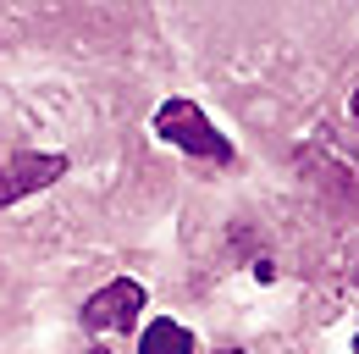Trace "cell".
<instances>
[{
    "mask_svg": "<svg viewBox=\"0 0 359 354\" xmlns=\"http://www.w3.org/2000/svg\"><path fill=\"white\" fill-rule=\"evenodd\" d=\"M138 354H194V332L182 321H172V315H155L138 332Z\"/></svg>",
    "mask_w": 359,
    "mask_h": 354,
    "instance_id": "277c9868",
    "label": "cell"
},
{
    "mask_svg": "<svg viewBox=\"0 0 359 354\" xmlns=\"http://www.w3.org/2000/svg\"><path fill=\"white\" fill-rule=\"evenodd\" d=\"M144 305H149L144 282L116 277V282H105L100 294L83 299V327H89V332H133L138 315H144Z\"/></svg>",
    "mask_w": 359,
    "mask_h": 354,
    "instance_id": "7a4b0ae2",
    "label": "cell"
},
{
    "mask_svg": "<svg viewBox=\"0 0 359 354\" xmlns=\"http://www.w3.org/2000/svg\"><path fill=\"white\" fill-rule=\"evenodd\" d=\"M155 133H161L166 144H177L182 155H199V161H216V166L232 161V144L210 128V117H205L194 100H166V105L155 111Z\"/></svg>",
    "mask_w": 359,
    "mask_h": 354,
    "instance_id": "6da1fadb",
    "label": "cell"
},
{
    "mask_svg": "<svg viewBox=\"0 0 359 354\" xmlns=\"http://www.w3.org/2000/svg\"><path fill=\"white\" fill-rule=\"evenodd\" d=\"M67 155H0V205H17L22 194L50 188L55 177H67Z\"/></svg>",
    "mask_w": 359,
    "mask_h": 354,
    "instance_id": "3957f363",
    "label": "cell"
},
{
    "mask_svg": "<svg viewBox=\"0 0 359 354\" xmlns=\"http://www.w3.org/2000/svg\"><path fill=\"white\" fill-rule=\"evenodd\" d=\"M348 105H354V122H359V88H354V100H348Z\"/></svg>",
    "mask_w": 359,
    "mask_h": 354,
    "instance_id": "5b68a950",
    "label": "cell"
},
{
    "mask_svg": "<svg viewBox=\"0 0 359 354\" xmlns=\"http://www.w3.org/2000/svg\"><path fill=\"white\" fill-rule=\"evenodd\" d=\"M222 354H243V349H222Z\"/></svg>",
    "mask_w": 359,
    "mask_h": 354,
    "instance_id": "8992f818",
    "label": "cell"
},
{
    "mask_svg": "<svg viewBox=\"0 0 359 354\" xmlns=\"http://www.w3.org/2000/svg\"><path fill=\"white\" fill-rule=\"evenodd\" d=\"M354 354H359V338H354Z\"/></svg>",
    "mask_w": 359,
    "mask_h": 354,
    "instance_id": "52a82bcc",
    "label": "cell"
},
{
    "mask_svg": "<svg viewBox=\"0 0 359 354\" xmlns=\"http://www.w3.org/2000/svg\"><path fill=\"white\" fill-rule=\"evenodd\" d=\"M94 354H105V349H94Z\"/></svg>",
    "mask_w": 359,
    "mask_h": 354,
    "instance_id": "ba28073f",
    "label": "cell"
}]
</instances>
